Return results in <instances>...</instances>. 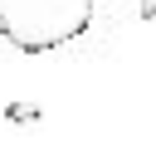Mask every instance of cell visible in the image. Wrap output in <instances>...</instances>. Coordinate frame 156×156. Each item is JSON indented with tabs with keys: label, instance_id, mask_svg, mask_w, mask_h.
I'll list each match as a JSON object with an SVG mask.
<instances>
[{
	"label": "cell",
	"instance_id": "cell-1",
	"mask_svg": "<svg viewBox=\"0 0 156 156\" xmlns=\"http://www.w3.org/2000/svg\"><path fill=\"white\" fill-rule=\"evenodd\" d=\"M98 0H0V34L20 54H54L93 24Z\"/></svg>",
	"mask_w": 156,
	"mask_h": 156
},
{
	"label": "cell",
	"instance_id": "cell-2",
	"mask_svg": "<svg viewBox=\"0 0 156 156\" xmlns=\"http://www.w3.org/2000/svg\"><path fill=\"white\" fill-rule=\"evenodd\" d=\"M5 117H10V122H20V127H29V122H39V107H34V102H10V107H5Z\"/></svg>",
	"mask_w": 156,
	"mask_h": 156
},
{
	"label": "cell",
	"instance_id": "cell-3",
	"mask_svg": "<svg viewBox=\"0 0 156 156\" xmlns=\"http://www.w3.org/2000/svg\"><path fill=\"white\" fill-rule=\"evenodd\" d=\"M136 15L141 20H156V0H136Z\"/></svg>",
	"mask_w": 156,
	"mask_h": 156
}]
</instances>
